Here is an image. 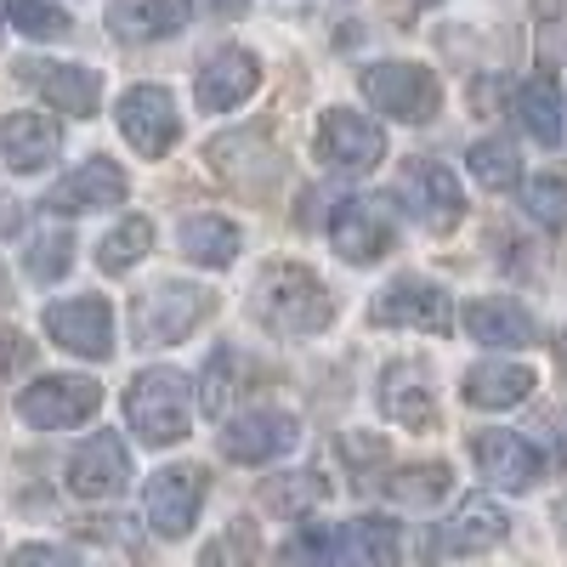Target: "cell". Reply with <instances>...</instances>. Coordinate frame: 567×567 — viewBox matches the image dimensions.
<instances>
[{
    "label": "cell",
    "instance_id": "obj_1",
    "mask_svg": "<svg viewBox=\"0 0 567 567\" xmlns=\"http://www.w3.org/2000/svg\"><path fill=\"white\" fill-rule=\"evenodd\" d=\"M125 420L131 432L148 449H171L187 437V420H194V392H187V374L176 369H142L125 386Z\"/></svg>",
    "mask_w": 567,
    "mask_h": 567
},
{
    "label": "cell",
    "instance_id": "obj_2",
    "mask_svg": "<svg viewBox=\"0 0 567 567\" xmlns=\"http://www.w3.org/2000/svg\"><path fill=\"white\" fill-rule=\"evenodd\" d=\"M256 318L272 329V336H318L336 318V301L318 284V272L307 267H272L256 290Z\"/></svg>",
    "mask_w": 567,
    "mask_h": 567
},
{
    "label": "cell",
    "instance_id": "obj_3",
    "mask_svg": "<svg viewBox=\"0 0 567 567\" xmlns=\"http://www.w3.org/2000/svg\"><path fill=\"white\" fill-rule=\"evenodd\" d=\"M210 290L199 284H154L148 296H136L131 307V323H136V341L142 347H176L182 336H194V329L210 318Z\"/></svg>",
    "mask_w": 567,
    "mask_h": 567
},
{
    "label": "cell",
    "instance_id": "obj_4",
    "mask_svg": "<svg viewBox=\"0 0 567 567\" xmlns=\"http://www.w3.org/2000/svg\"><path fill=\"white\" fill-rule=\"evenodd\" d=\"M363 97L403 125H425L443 109V85L420 63H374V69H363Z\"/></svg>",
    "mask_w": 567,
    "mask_h": 567
},
{
    "label": "cell",
    "instance_id": "obj_5",
    "mask_svg": "<svg viewBox=\"0 0 567 567\" xmlns=\"http://www.w3.org/2000/svg\"><path fill=\"white\" fill-rule=\"evenodd\" d=\"M97 409H103V386L85 381V374H45V381L23 386L18 398V414L40 425V432H69V425L91 420Z\"/></svg>",
    "mask_w": 567,
    "mask_h": 567
},
{
    "label": "cell",
    "instance_id": "obj_6",
    "mask_svg": "<svg viewBox=\"0 0 567 567\" xmlns=\"http://www.w3.org/2000/svg\"><path fill=\"white\" fill-rule=\"evenodd\" d=\"M199 505H205V471L199 465H165L148 477V488H142V516H148V528L165 534V539H182L194 528Z\"/></svg>",
    "mask_w": 567,
    "mask_h": 567
},
{
    "label": "cell",
    "instance_id": "obj_7",
    "mask_svg": "<svg viewBox=\"0 0 567 567\" xmlns=\"http://www.w3.org/2000/svg\"><path fill=\"white\" fill-rule=\"evenodd\" d=\"M369 318L381 323V329H425V336H443V329L454 323V307H449L443 284L409 272V278H392L386 284Z\"/></svg>",
    "mask_w": 567,
    "mask_h": 567
},
{
    "label": "cell",
    "instance_id": "obj_8",
    "mask_svg": "<svg viewBox=\"0 0 567 567\" xmlns=\"http://www.w3.org/2000/svg\"><path fill=\"white\" fill-rule=\"evenodd\" d=\"M318 159L341 176H358V171H374L386 159V131L352 114V109H329L318 120Z\"/></svg>",
    "mask_w": 567,
    "mask_h": 567
},
{
    "label": "cell",
    "instance_id": "obj_9",
    "mask_svg": "<svg viewBox=\"0 0 567 567\" xmlns=\"http://www.w3.org/2000/svg\"><path fill=\"white\" fill-rule=\"evenodd\" d=\"M323 233H329V245H336L347 261H381L398 239V227L392 216L374 205V199H329V216H323Z\"/></svg>",
    "mask_w": 567,
    "mask_h": 567
},
{
    "label": "cell",
    "instance_id": "obj_10",
    "mask_svg": "<svg viewBox=\"0 0 567 567\" xmlns=\"http://www.w3.org/2000/svg\"><path fill=\"white\" fill-rule=\"evenodd\" d=\"M45 336H52L63 352H74V358L103 363L114 352V312H109L103 296L58 301V307H45Z\"/></svg>",
    "mask_w": 567,
    "mask_h": 567
},
{
    "label": "cell",
    "instance_id": "obj_11",
    "mask_svg": "<svg viewBox=\"0 0 567 567\" xmlns=\"http://www.w3.org/2000/svg\"><path fill=\"white\" fill-rule=\"evenodd\" d=\"M176 131H182V120H176V103H171L165 85H131L120 97V136L131 142L142 159L171 154Z\"/></svg>",
    "mask_w": 567,
    "mask_h": 567
},
{
    "label": "cell",
    "instance_id": "obj_12",
    "mask_svg": "<svg viewBox=\"0 0 567 567\" xmlns=\"http://www.w3.org/2000/svg\"><path fill=\"white\" fill-rule=\"evenodd\" d=\"M403 199H409L414 221L432 227V233H454L460 216H465V194H460V182L443 159H414L409 176H403Z\"/></svg>",
    "mask_w": 567,
    "mask_h": 567
},
{
    "label": "cell",
    "instance_id": "obj_13",
    "mask_svg": "<svg viewBox=\"0 0 567 567\" xmlns=\"http://www.w3.org/2000/svg\"><path fill=\"white\" fill-rule=\"evenodd\" d=\"M296 437H301L296 414H284V409H250V414H239L221 432V454L239 460V465H267L278 454H290Z\"/></svg>",
    "mask_w": 567,
    "mask_h": 567
},
{
    "label": "cell",
    "instance_id": "obj_14",
    "mask_svg": "<svg viewBox=\"0 0 567 567\" xmlns=\"http://www.w3.org/2000/svg\"><path fill=\"white\" fill-rule=\"evenodd\" d=\"M125 483H131V454H125V443L114 432H97L91 443L74 449L69 488L80 499H114V494H125Z\"/></svg>",
    "mask_w": 567,
    "mask_h": 567
},
{
    "label": "cell",
    "instance_id": "obj_15",
    "mask_svg": "<svg viewBox=\"0 0 567 567\" xmlns=\"http://www.w3.org/2000/svg\"><path fill=\"white\" fill-rule=\"evenodd\" d=\"M18 74L58 114H74V120L97 114V97H103V74L97 69H85V63H18Z\"/></svg>",
    "mask_w": 567,
    "mask_h": 567
},
{
    "label": "cell",
    "instance_id": "obj_16",
    "mask_svg": "<svg viewBox=\"0 0 567 567\" xmlns=\"http://www.w3.org/2000/svg\"><path fill=\"white\" fill-rule=\"evenodd\" d=\"M109 205H125V171L114 159H85L80 171H69L52 194H45V210H52V216L109 210Z\"/></svg>",
    "mask_w": 567,
    "mask_h": 567
},
{
    "label": "cell",
    "instance_id": "obj_17",
    "mask_svg": "<svg viewBox=\"0 0 567 567\" xmlns=\"http://www.w3.org/2000/svg\"><path fill=\"white\" fill-rule=\"evenodd\" d=\"M256 85H261V63H256V52H239V45H227V52H216V58L199 69L194 97H199L205 114H227V109H239Z\"/></svg>",
    "mask_w": 567,
    "mask_h": 567
},
{
    "label": "cell",
    "instance_id": "obj_18",
    "mask_svg": "<svg viewBox=\"0 0 567 567\" xmlns=\"http://www.w3.org/2000/svg\"><path fill=\"white\" fill-rule=\"evenodd\" d=\"M471 460H477V471L494 488L528 494L539 483V454H534L528 437H516V432H483L477 443H471Z\"/></svg>",
    "mask_w": 567,
    "mask_h": 567
},
{
    "label": "cell",
    "instance_id": "obj_19",
    "mask_svg": "<svg viewBox=\"0 0 567 567\" xmlns=\"http://www.w3.org/2000/svg\"><path fill=\"white\" fill-rule=\"evenodd\" d=\"M63 148V131L52 114H7V125H0V154H7L12 171H45L58 159Z\"/></svg>",
    "mask_w": 567,
    "mask_h": 567
},
{
    "label": "cell",
    "instance_id": "obj_20",
    "mask_svg": "<svg viewBox=\"0 0 567 567\" xmlns=\"http://www.w3.org/2000/svg\"><path fill=\"white\" fill-rule=\"evenodd\" d=\"M381 409L409 425V432H425L437 420V403H432V386H425V369L420 363H386L381 374Z\"/></svg>",
    "mask_w": 567,
    "mask_h": 567
},
{
    "label": "cell",
    "instance_id": "obj_21",
    "mask_svg": "<svg viewBox=\"0 0 567 567\" xmlns=\"http://www.w3.org/2000/svg\"><path fill=\"white\" fill-rule=\"evenodd\" d=\"M210 165L227 176V182H239L245 194H256V187H267L272 182V154H267V142H261V131H233V136H216L210 142Z\"/></svg>",
    "mask_w": 567,
    "mask_h": 567
},
{
    "label": "cell",
    "instance_id": "obj_22",
    "mask_svg": "<svg viewBox=\"0 0 567 567\" xmlns=\"http://www.w3.org/2000/svg\"><path fill=\"white\" fill-rule=\"evenodd\" d=\"M465 336L483 341V347H528L534 341V318L511 296H483V301L465 307Z\"/></svg>",
    "mask_w": 567,
    "mask_h": 567
},
{
    "label": "cell",
    "instance_id": "obj_23",
    "mask_svg": "<svg viewBox=\"0 0 567 567\" xmlns=\"http://www.w3.org/2000/svg\"><path fill=\"white\" fill-rule=\"evenodd\" d=\"M528 392H534L528 363H477L460 381V398L477 409H516V403H528Z\"/></svg>",
    "mask_w": 567,
    "mask_h": 567
},
{
    "label": "cell",
    "instance_id": "obj_24",
    "mask_svg": "<svg viewBox=\"0 0 567 567\" xmlns=\"http://www.w3.org/2000/svg\"><path fill=\"white\" fill-rule=\"evenodd\" d=\"M505 539V511L494 499H465L443 523V550L449 556H483Z\"/></svg>",
    "mask_w": 567,
    "mask_h": 567
},
{
    "label": "cell",
    "instance_id": "obj_25",
    "mask_svg": "<svg viewBox=\"0 0 567 567\" xmlns=\"http://www.w3.org/2000/svg\"><path fill=\"white\" fill-rule=\"evenodd\" d=\"M182 29V7L176 0H114L109 7V34L125 45H148V40H171Z\"/></svg>",
    "mask_w": 567,
    "mask_h": 567
},
{
    "label": "cell",
    "instance_id": "obj_26",
    "mask_svg": "<svg viewBox=\"0 0 567 567\" xmlns=\"http://www.w3.org/2000/svg\"><path fill=\"white\" fill-rule=\"evenodd\" d=\"M341 545H347L352 567H398V556H403V534L386 516H358V523H347Z\"/></svg>",
    "mask_w": 567,
    "mask_h": 567
},
{
    "label": "cell",
    "instance_id": "obj_27",
    "mask_svg": "<svg viewBox=\"0 0 567 567\" xmlns=\"http://www.w3.org/2000/svg\"><path fill=\"white\" fill-rule=\"evenodd\" d=\"M182 256L199 261V267H227L233 256H239V227L221 221V216L182 221Z\"/></svg>",
    "mask_w": 567,
    "mask_h": 567
},
{
    "label": "cell",
    "instance_id": "obj_28",
    "mask_svg": "<svg viewBox=\"0 0 567 567\" xmlns=\"http://www.w3.org/2000/svg\"><path fill=\"white\" fill-rule=\"evenodd\" d=\"M465 165H471V176H477L488 194H505V187H516L523 182V154L511 148L505 136H488V142H477V148L465 154Z\"/></svg>",
    "mask_w": 567,
    "mask_h": 567
},
{
    "label": "cell",
    "instance_id": "obj_29",
    "mask_svg": "<svg viewBox=\"0 0 567 567\" xmlns=\"http://www.w3.org/2000/svg\"><path fill=\"white\" fill-rule=\"evenodd\" d=\"M449 488H454V477H449L443 460H425V465H409V471H398V477H386V494L398 505H420V511L437 505Z\"/></svg>",
    "mask_w": 567,
    "mask_h": 567
},
{
    "label": "cell",
    "instance_id": "obj_30",
    "mask_svg": "<svg viewBox=\"0 0 567 567\" xmlns=\"http://www.w3.org/2000/svg\"><path fill=\"white\" fill-rule=\"evenodd\" d=\"M148 250H154V221L131 216V221H120L109 239L97 245V267H103V272H131Z\"/></svg>",
    "mask_w": 567,
    "mask_h": 567
},
{
    "label": "cell",
    "instance_id": "obj_31",
    "mask_svg": "<svg viewBox=\"0 0 567 567\" xmlns=\"http://www.w3.org/2000/svg\"><path fill=\"white\" fill-rule=\"evenodd\" d=\"M516 114H523L528 136L534 142H556L561 136V97H556V80H528L523 85V97H516Z\"/></svg>",
    "mask_w": 567,
    "mask_h": 567
},
{
    "label": "cell",
    "instance_id": "obj_32",
    "mask_svg": "<svg viewBox=\"0 0 567 567\" xmlns=\"http://www.w3.org/2000/svg\"><path fill=\"white\" fill-rule=\"evenodd\" d=\"M323 494H329V488H323L318 471H290V477H272V483L261 488V505L278 511V516H307V511H318Z\"/></svg>",
    "mask_w": 567,
    "mask_h": 567
},
{
    "label": "cell",
    "instance_id": "obj_33",
    "mask_svg": "<svg viewBox=\"0 0 567 567\" xmlns=\"http://www.w3.org/2000/svg\"><path fill=\"white\" fill-rule=\"evenodd\" d=\"M69 261H74V239H69L63 227H40L34 239H29V250H23V267L40 284H58L69 272Z\"/></svg>",
    "mask_w": 567,
    "mask_h": 567
},
{
    "label": "cell",
    "instance_id": "obj_34",
    "mask_svg": "<svg viewBox=\"0 0 567 567\" xmlns=\"http://www.w3.org/2000/svg\"><path fill=\"white\" fill-rule=\"evenodd\" d=\"M341 556H347V545H341L336 528H301L290 545L278 550L284 567H341Z\"/></svg>",
    "mask_w": 567,
    "mask_h": 567
},
{
    "label": "cell",
    "instance_id": "obj_35",
    "mask_svg": "<svg viewBox=\"0 0 567 567\" xmlns=\"http://www.w3.org/2000/svg\"><path fill=\"white\" fill-rule=\"evenodd\" d=\"M7 18H12V29L29 34V40H63V34L74 29L69 12L52 7V0H7Z\"/></svg>",
    "mask_w": 567,
    "mask_h": 567
},
{
    "label": "cell",
    "instance_id": "obj_36",
    "mask_svg": "<svg viewBox=\"0 0 567 567\" xmlns=\"http://www.w3.org/2000/svg\"><path fill=\"white\" fill-rule=\"evenodd\" d=\"M523 205H528V216H534L539 227H567V182H561L556 171L534 176V182L523 187Z\"/></svg>",
    "mask_w": 567,
    "mask_h": 567
},
{
    "label": "cell",
    "instance_id": "obj_37",
    "mask_svg": "<svg viewBox=\"0 0 567 567\" xmlns=\"http://www.w3.org/2000/svg\"><path fill=\"white\" fill-rule=\"evenodd\" d=\"M261 561V545H256V528L250 523H233L227 534H216L205 545V561L199 567H256Z\"/></svg>",
    "mask_w": 567,
    "mask_h": 567
},
{
    "label": "cell",
    "instance_id": "obj_38",
    "mask_svg": "<svg viewBox=\"0 0 567 567\" xmlns=\"http://www.w3.org/2000/svg\"><path fill=\"white\" fill-rule=\"evenodd\" d=\"M227 374H233V352L221 347V352H210V363H205V374H199V403H205V414H221L227 409Z\"/></svg>",
    "mask_w": 567,
    "mask_h": 567
},
{
    "label": "cell",
    "instance_id": "obj_39",
    "mask_svg": "<svg viewBox=\"0 0 567 567\" xmlns=\"http://www.w3.org/2000/svg\"><path fill=\"white\" fill-rule=\"evenodd\" d=\"M7 567H80V561H74V550H63V545H23V550H12Z\"/></svg>",
    "mask_w": 567,
    "mask_h": 567
},
{
    "label": "cell",
    "instance_id": "obj_40",
    "mask_svg": "<svg viewBox=\"0 0 567 567\" xmlns=\"http://www.w3.org/2000/svg\"><path fill=\"white\" fill-rule=\"evenodd\" d=\"M23 358H29V341H23V336H12V329H0V374L18 369Z\"/></svg>",
    "mask_w": 567,
    "mask_h": 567
},
{
    "label": "cell",
    "instance_id": "obj_41",
    "mask_svg": "<svg viewBox=\"0 0 567 567\" xmlns=\"http://www.w3.org/2000/svg\"><path fill=\"white\" fill-rule=\"evenodd\" d=\"M194 7H199L205 18H239V12L250 7V0H194Z\"/></svg>",
    "mask_w": 567,
    "mask_h": 567
},
{
    "label": "cell",
    "instance_id": "obj_42",
    "mask_svg": "<svg viewBox=\"0 0 567 567\" xmlns=\"http://www.w3.org/2000/svg\"><path fill=\"white\" fill-rule=\"evenodd\" d=\"M556 534H561V539H567V499H561V505H556Z\"/></svg>",
    "mask_w": 567,
    "mask_h": 567
},
{
    "label": "cell",
    "instance_id": "obj_43",
    "mask_svg": "<svg viewBox=\"0 0 567 567\" xmlns=\"http://www.w3.org/2000/svg\"><path fill=\"white\" fill-rule=\"evenodd\" d=\"M556 363H561V374H567V329H561V341H556Z\"/></svg>",
    "mask_w": 567,
    "mask_h": 567
}]
</instances>
